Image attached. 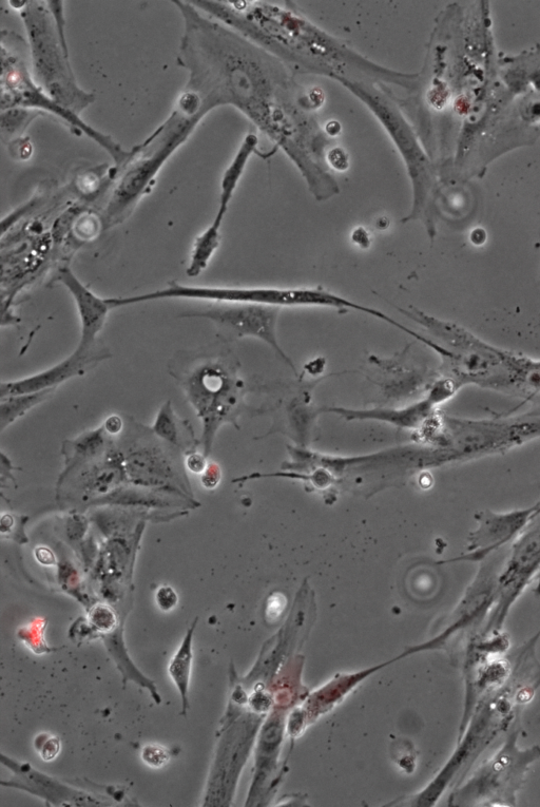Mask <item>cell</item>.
<instances>
[{
	"label": "cell",
	"instance_id": "3",
	"mask_svg": "<svg viewBox=\"0 0 540 807\" xmlns=\"http://www.w3.org/2000/svg\"><path fill=\"white\" fill-rule=\"evenodd\" d=\"M147 303L161 300H194L209 303H244L279 307H323L339 312L354 311L381 320L391 326L396 320L373 307L344 298L324 287H267V286H189L171 281L162 290L139 297Z\"/></svg>",
	"mask_w": 540,
	"mask_h": 807
},
{
	"label": "cell",
	"instance_id": "6",
	"mask_svg": "<svg viewBox=\"0 0 540 807\" xmlns=\"http://www.w3.org/2000/svg\"><path fill=\"white\" fill-rule=\"evenodd\" d=\"M233 357L209 351L186 354L176 359L172 369L182 381L191 402L207 424L226 414L234 406L241 388Z\"/></svg>",
	"mask_w": 540,
	"mask_h": 807
},
{
	"label": "cell",
	"instance_id": "11",
	"mask_svg": "<svg viewBox=\"0 0 540 807\" xmlns=\"http://www.w3.org/2000/svg\"><path fill=\"white\" fill-rule=\"evenodd\" d=\"M109 357L110 353L100 345L88 352L75 350L69 357L46 371L21 380L3 382L0 396L7 398L55 389L59 384L85 374Z\"/></svg>",
	"mask_w": 540,
	"mask_h": 807
},
{
	"label": "cell",
	"instance_id": "14",
	"mask_svg": "<svg viewBox=\"0 0 540 807\" xmlns=\"http://www.w3.org/2000/svg\"><path fill=\"white\" fill-rule=\"evenodd\" d=\"M258 139L255 134H249L244 140L233 163L225 171L221 183L220 205L214 222L223 224L227 214L230 201L233 200L235 191L243 175L244 169L250 156L256 149Z\"/></svg>",
	"mask_w": 540,
	"mask_h": 807
},
{
	"label": "cell",
	"instance_id": "2",
	"mask_svg": "<svg viewBox=\"0 0 540 807\" xmlns=\"http://www.w3.org/2000/svg\"><path fill=\"white\" fill-rule=\"evenodd\" d=\"M201 120L176 109L148 140L130 152L128 160L119 167V175L104 211L105 228L121 224L129 217L163 165L186 142Z\"/></svg>",
	"mask_w": 540,
	"mask_h": 807
},
{
	"label": "cell",
	"instance_id": "21",
	"mask_svg": "<svg viewBox=\"0 0 540 807\" xmlns=\"http://www.w3.org/2000/svg\"><path fill=\"white\" fill-rule=\"evenodd\" d=\"M159 607L164 611H170L178 605V594L171 587H161L156 595Z\"/></svg>",
	"mask_w": 540,
	"mask_h": 807
},
{
	"label": "cell",
	"instance_id": "16",
	"mask_svg": "<svg viewBox=\"0 0 540 807\" xmlns=\"http://www.w3.org/2000/svg\"><path fill=\"white\" fill-rule=\"evenodd\" d=\"M196 623L192 626L186 634V637L169 664V674L173 682L178 687L183 704V715H186L188 708V688L191 674L192 660V636H194Z\"/></svg>",
	"mask_w": 540,
	"mask_h": 807
},
{
	"label": "cell",
	"instance_id": "27",
	"mask_svg": "<svg viewBox=\"0 0 540 807\" xmlns=\"http://www.w3.org/2000/svg\"><path fill=\"white\" fill-rule=\"evenodd\" d=\"M536 581H537V587H536V590H535V591H536L538 594H540V573L538 574V576H537V578H536Z\"/></svg>",
	"mask_w": 540,
	"mask_h": 807
},
{
	"label": "cell",
	"instance_id": "1",
	"mask_svg": "<svg viewBox=\"0 0 540 807\" xmlns=\"http://www.w3.org/2000/svg\"><path fill=\"white\" fill-rule=\"evenodd\" d=\"M430 335L428 348L441 360V375L459 387L474 386L508 394L513 352L481 339L465 326L423 312L415 306H394Z\"/></svg>",
	"mask_w": 540,
	"mask_h": 807
},
{
	"label": "cell",
	"instance_id": "22",
	"mask_svg": "<svg viewBox=\"0 0 540 807\" xmlns=\"http://www.w3.org/2000/svg\"><path fill=\"white\" fill-rule=\"evenodd\" d=\"M61 745L57 740H50L43 748L42 756L45 760H52L60 752Z\"/></svg>",
	"mask_w": 540,
	"mask_h": 807
},
{
	"label": "cell",
	"instance_id": "20",
	"mask_svg": "<svg viewBox=\"0 0 540 807\" xmlns=\"http://www.w3.org/2000/svg\"><path fill=\"white\" fill-rule=\"evenodd\" d=\"M142 756L148 765L156 768L164 766L169 760L168 753L159 746L150 745L145 747Z\"/></svg>",
	"mask_w": 540,
	"mask_h": 807
},
{
	"label": "cell",
	"instance_id": "5",
	"mask_svg": "<svg viewBox=\"0 0 540 807\" xmlns=\"http://www.w3.org/2000/svg\"><path fill=\"white\" fill-rule=\"evenodd\" d=\"M540 438V414H500L493 418L445 417L440 463L503 455Z\"/></svg>",
	"mask_w": 540,
	"mask_h": 807
},
{
	"label": "cell",
	"instance_id": "4",
	"mask_svg": "<svg viewBox=\"0 0 540 807\" xmlns=\"http://www.w3.org/2000/svg\"><path fill=\"white\" fill-rule=\"evenodd\" d=\"M21 9L37 85L55 103L80 115L94 102V95L77 85L69 62L68 44L57 31L48 4L24 2Z\"/></svg>",
	"mask_w": 540,
	"mask_h": 807
},
{
	"label": "cell",
	"instance_id": "17",
	"mask_svg": "<svg viewBox=\"0 0 540 807\" xmlns=\"http://www.w3.org/2000/svg\"><path fill=\"white\" fill-rule=\"evenodd\" d=\"M55 389L43 392L2 398V427L5 428L16 418L23 416L33 407L40 405Z\"/></svg>",
	"mask_w": 540,
	"mask_h": 807
},
{
	"label": "cell",
	"instance_id": "13",
	"mask_svg": "<svg viewBox=\"0 0 540 807\" xmlns=\"http://www.w3.org/2000/svg\"><path fill=\"white\" fill-rule=\"evenodd\" d=\"M508 394L523 399L520 407L540 400V359L513 352Z\"/></svg>",
	"mask_w": 540,
	"mask_h": 807
},
{
	"label": "cell",
	"instance_id": "24",
	"mask_svg": "<svg viewBox=\"0 0 540 807\" xmlns=\"http://www.w3.org/2000/svg\"><path fill=\"white\" fill-rule=\"evenodd\" d=\"M187 466L192 472L200 473L205 468V461L198 454L191 455L187 460Z\"/></svg>",
	"mask_w": 540,
	"mask_h": 807
},
{
	"label": "cell",
	"instance_id": "7",
	"mask_svg": "<svg viewBox=\"0 0 540 807\" xmlns=\"http://www.w3.org/2000/svg\"><path fill=\"white\" fill-rule=\"evenodd\" d=\"M2 109L36 108L47 110L67 122L80 133L101 145L112 157L115 165L122 166L130 156L110 137L91 128L77 115L59 104L31 79L22 57L3 48L2 54Z\"/></svg>",
	"mask_w": 540,
	"mask_h": 807
},
{
	"label": "cell",
	"instance_id": "8",
	"mask_svg": "<svg viewBox=\"0 0 540 807\" xmlns=\"http://www.w3.org/2000/svg\"><path fill=\"white\" fill-rule=\"evenodd\" d=\"M281 310L279 307L259 304L212 303L208 309L181 317L211 321L229 337L258 339L296 372L294 361L287 356L278 340L277 326Z\"/></svg>",
	"mask_w": 540,
	"mask_h": 807
},
{
	"label": "cell",
	"instance_id": "26",
	"mask_svg": "<svg viewBox=\"0 0 540 807\" xmlns=\"http://www.w3.org/2000/svg\"><path fill=\"white\" fill-rule=\"evenodd\" d=\"M534 507H535V512H534V515H533V520H534V518H536L537 516L540 515V502L535 504Z\"/></svg>",
	"mask_w": 540,
	"mask_h": 807
},
{
	"label": "cell",
	"instance_id": "23",
	"mask_svg": "<svg viewBox=\"0 0 540 807\" xmlns=\"http://www.w3.org/2000/svg\"><path fill=\"white\" fill-rule=\"evenodd\" d=\"M355 244L363 248H368L371 244L369 233L363 228H357L353 234Z\"/></svg>",
	"mask_w": 540,
	"mask_h": 807
},
{
	"label": "cell",
	"instance_id": "15",
	"mask_svg": "<svg viewBox=\"0 0 540 807\" xmlns=\"http://www.w3.org/2000/svg\"><path fill=\"white\" fill-rule=\"evenodd\" d=\"M221 227L212 222L196 239L186 268V275L189 278L199 277L206 271L211 259L214 258L220 247Z\"/></svg>",
	"mask_w": 540,
	"mask_h": 807
},
{
	"label": "cell",
	"instance_id": "10",
	"mask_svg": "<svg viewBox=\"0 0 540 807\" xmlns=\"http://www.w3.org/2000/svg\"><path fill=\"white\" fill-rule=\"evenodd\" d=\"M534 511L532 506L509 512L486 510L476 513V527L469 534L466 553L449 562H484L516 540L533 521Z\"/></svg>",
	"mask_w": 540,
	"mask_h": 807
},
{
	"label": "cell",
	"instance_id": "25",
	"mask_svg": "<svg viewBox=\"0 0 540 807\" xmlns=\"http://www.w3.org/2000/svg\"><path fill=\"white\" fill-rule=\"evenodd\" d=\"M105 428L110 434H117L122 430L123 422L118 416H112L107 419Z\"/></svg>",
	"mask_w": 540,
	"mask_h": 807
},
{
	"label": "cell",
	"instance_id": "19",
	"mask_svg": "<svg viewBox=\"0 0 540 807\" xmlns=\"http://www.w3.org/2000/svg\"><path fill=\"white\" fill-rule=\"evenodd\" d=\"M92 624L101 631L109 632L117 625V618L111 609L106 606H99L92 610L90 614Z\"/></svg>",
	"mask_w": 540,
	"mask_h": 807
},
{
	"label": "cell",
	"instance_id": "18",
	"mask_svg": "<svg viewBox=\"0 0 540 807\" xmlns=\"http://www.w3.org/2000/svg\"><path fill=\"white\" fill-rule=\"evenodd\" d=\"M154 431L164 439L176 443L178 440V427L175 414H173L170 402L161 409L154 425Z\"/></svg>",
	"mask_w": 540,
	"mask_h": 807
},
{
	"label": "cell",
	"instance_id": "12",
	"mask_svg": "<svg viewBox=\"0 0 540 807\" xmlns=\"http://www.w3.org/2000/svg\"><path fill=\"white\" fill-rule=\"evenodd\" d=\"M63 284L76 306L81 322V338L76 351L88 352L98 347V337L105 328L111 307L106 299L95 295L68 266L61 267L55 277Z\"/></svg>",
	"mask_w": 540,
	"mask_h": 807
},
{
	"label": "cell",
	"instance_id": "28",
	"mask_svg": "<svg viewBox=\"0 0 540 807\" xmlns=\"http://www.w3.org/2000/svg\"><path fill=\"white\" fill-rule=\"evenodd\" d=\"M539 275H540V272H539Z\"/></svg>",
	"mask_w": 540,
	"mask_h": 807
},
{
	"label": "cell",
	"instance_id": "9",
	"mask_svg": "<svg viewBox=\"0 0 540 807\" xmlns=\"http://www.w3.org/2000/svg\"><path fill=\"white\" fill-rule=\"evenodd\" d=\"M540 573V515L512 543L505 567L498 574L492 626L499 627L527 586Z\"/></svg>",
	"mask_w": 540,
	"mask_h": 807
}]
</instances>
